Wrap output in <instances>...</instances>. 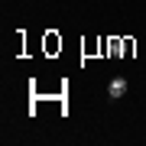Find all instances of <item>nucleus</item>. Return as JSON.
I'll return each instance as SVG.
<instances>
[{
  "mask_svg": "<svg viewBox=\"0 0 146 146\" xmlns=\"http://www.w3.org/2000/svg\"><path fill=\"white\" fill-rule=\"evenodd\" d=\"M58 49H62V39H58L55 33H46V52H49V55H55Z\"/></svg>",
  "mask_w": 146,
  "mask_h": 146,
  "instance_id": "obj_3",
  "label": "nucleus"
},
{
  "mask_svg": "<svg viewBox=\"0 0 146 146\" xmlns=\"http://www.w3.org/2000/svg\"><path fill=\"white\" fill-rule=\"evenodd\" d=\"M133 55V39H123V58Z\"/></svg>",
  "mask_w": 146,
  "mask_h": 146,
  "instance_id": "obj_4",
  "label": "nucleus"
},
{
  "mask_svg": "<svg viewBox=\"0 0 146 146\" xmlns=\"http://www.w3.org/2000/svg\"><path fill=\"white\" fill-rule=\"evenodd\" d=\"M127 88H130L127 75H114V78H110V84H107V94L117 101V98H123V94H127Z\"/></svg>",
  "mask_w": 146,
  "mask_h": 146,
  "instance_id": "obj_1",
  "label": "nucleus"
},
{
  "mask_svg": "<svg viewBox=\"0 0 146 146\" xmlns=\"http://www.w3.org/2000/svg\"><path fill=\"white\" fill-rule=\"evenodd\" d=\"M107 55H110V58H120V55H123V39L110 36V39H107Z\"/></svg>",
  "mask_w": 146,
  "mask_h": 146,
  "instance_id": "obj_2",
  "label": "nucleus"
}]
</instances>
